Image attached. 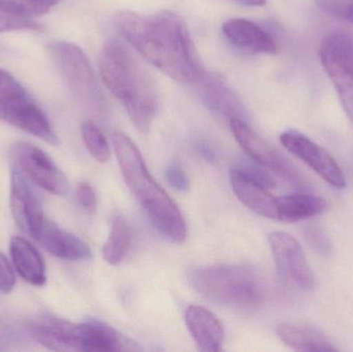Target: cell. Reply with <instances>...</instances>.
I'll return each mask as SVG.
<instances>
[{"instance_id": "cell-1", "label": "cell", "mask_w": 353, "mask_h": 352, "mask_svg": "<svg viewBox=\"0 0 353 352\" xmlns=\"http://www.w3.org/2000/svg\"><path fill=\"white\" fill-rule=\"evenodd\" d=\"M121 37L143 58L183 84H196L205 68L185 21L175 12H122L116 17Z\"/></svg>"}, {"instance_id": "cell-2", "label": "cell", "mask_w": 353, "mask_h": 352, "mask_svg": "<svg viewBox=\"0 0 353 352\" xmlns=\"http://www.w3.org/2000/svg\"><path fill=\"white\" fill-rule=\"evenodd\" d=\"M101 78L123 105L139 132L147 134L159 109V93L150 72L125 43L110 39L99 57Z\"/></svg>"}, {"instance_id": "cell-3", "label": "cell", "mask_w": 353, "mask_h": 352, "mask_svg": "<svg viewBox=\"0 0 353 352\" xmlns=\"http://www.w3.org/2000/svg\"><path fill=\"white\" fill-rule=\"evenodd\" d=\"M113 145L124 181L151 223L168 239L176 243L184 242L187 237L184 216L149 173L137 145L121 132H114Z\"/></svg>"}, {"instance_id": "cell-4", "label": "cell", "mask_w": 353, "mask_h": 352, "mask_svg": "<svg viewBox=\"0 0 353 352\" xmlns=\"http://www.w3.org/2000/svg\"><path fill=\"white\" fill-rule=\"evenodd\" d=\"M188 280L199 295L223 307L250 310L263 299L261 277L242 265L199 267L189 271Z\"/></svg>"}, {"instance_id": "cell-5", "label": "cell", "mask_w": 353, "mask_h": 352, "mask_svg": "<svg viewBox=\"0 0 353 352\" xmlns=\"http://www.w3.org/2000/svg\"><path fill=\"white\" fill-rule=\"evenodd\" d=\"M50 52L72 96L91 111L101 112L105 101L86 54L70 41H54Z\"/></svg>"}, {"instance_id": "cell-6", "label": "cell", "mask_w": 353, "mask_h": 352, "mask_svg": "<svg viewBox=\"0 0 353 352\" xmlns=\"http://www.w3.org/2000/svg\"><path fill=\"white\" fill-rule=\"evenodd\" d=\"M319 58L353 125V34L334 31L323 37Z\"/></svg>"}, {"instance_id": "cell-7", "label": "cell", "mask_w": 353, "mask_h": 352, "mask_svg": "<svg viewBox=\"0 0 353 352\" xmlns=\"http://www.w3.org/2000/svg\"><path fill=\"white\" fill-rule=\"evenodd\" d=\"M10 156L14 167L39 187L55 196H65L70 191V183L63 172L45 151L35 145L14 143L10 147Z\"/></svg>"}, {"instance_id": "cell-8", "label": "cell", "mask_w": 353, "mask_h": 352, "mask_svg": "<svg viewBox=\"0 0 353 352\" xmlns=\"http://www.w3.org/2000/svg\"><path fill=\"white\" fill-rule=\"evenodd\" d=\"M10 200L17 225L21 231L37 239L46 222L43 203L32 182L14 167L10 174Z\"/></svg>"}, {"instance_id": "cell-9", "label": "cell", "mask_w": 353, "mask_h": 352, "mask_svg": "<svg viewBox=\"0 0 353 352\" xmlns=\"http://www.w3.org/2000/svg\"><path fill=\"white\" fill-rule=\"evenodd\" d=\"M269 243L280 274L304 291L314 289V274L298 240L284 231H273Z\"/></svg>"}, {"instance_id": "cell-10", "label": "cell", "mask_w": 353, "mask_h": 352, "mask_svg": "<svg viewBox=\"0 0 353 352\" xmlns=\"http://www.w3.org/2000/svg\"><path fill=\"white\" fill-rule=\"evenodd\" d=\"M286 150L306 163L327 183L336 188L346 186L345 176L337 161L323 147L301 132L290 130L280 136Z\"/></svg>"}, {"instance_id": "cell-11", "label": "cell", "mask_w": 353, "mask_h": 352, "mask_svg": "<svg viewBox=\"0 0 353 352\" xmlns=\"http://www.w3.org/2000/svg\"><path fill=\"white\" fill-rule=\"evenodd\" d=\"M230 127L241 148L255 163L265 169L275 172L278 175L296 181V173L288 161L272 148L256 132H253L244 120L234 119L230 121Z\"/></svg>"}, {"instance_id": "cell-12", "label": "cell", "mask_w": 353, "mask_h": 352, "mask_svg": "<svg viewBox=\"0 0 353 352\" xmlns=\"http://www.w3.org/2000/svg\"><path fill=\"white\" fill-rule=\"evenodd\" d=\"M194 85L201 103L216 117L228 123L234 119H245L244 105L223 76L205 72Z\"/></svg>"}, {"instance_id": "cell-13", "label": "cell", "mask_w": 353, "mask_h": 352, "mask_svg": "<svg viewBox=\"0 0 353 352\" xmlns=\"http://www.w3.org/2000/svg\"><path fill=\"white\" fill-rule=\"evenodd\" d=\"M0 117L14 127L28 132L52 145L58 144V138L43 110L27 99L10 105H0Z\"/></svg>"}, {"instance_id": "cell-14", "label": "cell", "mask_w": 353, "mask_h": 352, "mask_svg": "<svg viewBox=\"0 0 353 352\" xmlns=\"http://www.w3.org/2000/svg\"><path fill=\"white\" fill-rule=\"evenodd\" d=\"M222 32L230 43L245 52L276 54L277 39L267 29L247 19H230L222 25Z\"/></svg>"}, {"instance_id": "cell-15", "label": "cell", "mask_w": 353, "mask_h": 352, "mask_svg": "<svg viewBox=\"0 0 353 352\" xmlns=\"http://www.w3.org/2000/svg\"><path fill=\"white\" fill-rule=\"evenodd\" d=\"M77 326L62 318L45 314L33 320L28 329L37 342L51 351H80Z\"/></svg>"}, {"instance_id": "cell-16", "label": "cell", "mask_w": 353, "mask_h": 352, "mask_svg": "<svg viewBox=\"0 0 353 352\" xmlns=\"http://www.w3.org/2000/svg\"><path fill=\"white\" fill-rule=\"evenodd\" d=\"M185 322L199 351H221L224 342L223 326L207 308L189 306L185 312Z\"/></svg>"}, {"instance_id": "cell-17", "label": "cell", "mask_w": 353, "mask_h": 352, "mask_svg": "<svg viewBox=\"0 0 353 352\" xmlns=\"http://www.w3.org/2000/svg\"><path fill=\"white\" fill-rule=\"evenodd\" d=\"M37 240L49 253L60 260L78 262L90 260L92 256L83 240L52 222H45Z\"/></svg>"}, {"instance_id": "cell-18", "label": "cell", "mask_w": 353, "mask_h": 352, "mask_svg": "<svg viewBox=\"0 0 353 352\" xmlns=\"http://www.w3.org/2000/svg\"><path fill=\"white\" fill-rule=\"evenodd\" d=\"M230 183L236 198L245 206L261 216L278 220V198L270 194L269 188L232 171Z\"/></svg>"}, {"instance_id": "cell-19", "label": "cell", "mask_w": 353, "mask_h": 352, "mask_svg": "<svg viewBox=\"0 0 353 352\" xmlns=\"http://www.w3.org/2000/svg\"><path fill=\"white\" fill-rule=\"evenodd\" d=\"M79 351L113 352L126 351L128 341L115 329L99 320H88L77 326Z\"/></svg>"}, {"instance_id": "cell-20", "label": "cell", "mask_w": 353, "mask_h": 352, "mask_svg": "<svg viewBox=\"0 0 353 352\" xmlns=\"http://www.w3.org/2000/svg\"><path fill=\"white\" fill-rule=\"evenodd\" d=\"M10 253L17 272L29 284L41 287L47 280L46 265L37 248L22 237H12Z\"/></svg>"}, {"instance_id": "cell-21", "label": "cell", "mask_w": 353, "mask_h": 352, "mask_svg": "<svg viewBox=\"0 0 353 352\" xmlns=\"http://www.w3.org/2000/svg\"><path fill=\"white\" fill-rule=\"evenodd\" d=\"M280 340L290 349L298 351H338L325 335L315 329L292 322H282L277 327Z\"/></svg>"}, {"instance_id": "cell-22", "label": "cell", "mask_w": 353, "mask_h": 352, "mask_svg": "<svg viewBox=\"0 0 353 352\" xmlns=\"http://www.w3.org/2000/svg\"><path fill=\"white\" fill-rule=\"evenodd\" d=\"M327 208V202L319 196L290 194L278 198V220L296 222L321 214Z\"/></svg>"}, {"instance_id": "cell-23", "label": "cell", "mask_w": 353, "mask_h": 352, "mask_svg": "<svg viewBox=\"0 0 353 352\" xmlns=\"http://www.w3.org/2000/svg\"><path fill=\"white\" fill-rule=\"evenodd\" d=\"M132 243L130 225L122 215H116L112 220L111 231L103 245V258L111 266L119 265L125 258Z\"/></svg>"}, {"instance_id": "cell-24", "label": "cell", "mask_w": 353, "mask_h": 352, "mask_svg": "<svg viewBox=\"0 0 353 352\" xmlns=\"http://www.w3.org/2000/svg\"><path fill=\"white\" fill-rule=\"evenodd\" d=\"M81 134L85 146L89 153L97 161L101 163H108L111 157V149L105 134L92 121H85L81 126Z\"/></svg>"}, {"instance_id": "cell-25", "label": "cell", "mask_w": 353, "mask_h": 352, "mask_svg": "<svg viewBox=\"0 0 353 352\" xmlns=\"http://www.w3.org/2000/svg\"><path fill=\"white\" fill-rule=\"evenodd\" d=\"M30 99L28 91L10 72L0 68V105Z\"/></svg>"}, {"instance_id": "cell-26", "label": "cell", "mask_w": 353, "mask_h": 352, "mask_svg": "<svg viewBox=\"0 0 353 352\" xmlns=\"http://www.w3.org/2000/svg\"><path fill=\"white\" fill-rule=\"evenodd\" d=\"M39 23L31 17L0 8V32L14 30H39Z\"/></svg>"}, {"instance_id": "cell-27", "label": "cell", "mask_w": 353, "mask_h": 352, "mask_svg": "<svg viewBox=\"0 0 353 352\" xmlns=\"http://www.w3.org/2000/svg\"><path fill=\"white\" fill-rule=\"evenodd\" d=\"M265 167H261L257 163H250V161H238L236 165L232 167V171L240 174L243 177L247 179L252 180V181L257 182L261 184L265 187L271 188L275 187L276 182L274 178L265 171Z\"/></svg>"}, {"instance_id": "cell-28", "label": "cell", "mask_w": 353, "mask_h": 352, "mask_svg": "<svg viewBox=\"0 0 353 352\" xmlns=\"http://www.w3.org/2000/svg\"><path fill=\"white\" fill-rule=\"evenodd\" d=\"M325 14L353 23V0H315Z\"/></svg>"}, {"instance_id": "cell-29", "label": "cell", "mask_w": 353, "mask_h": 352, "mask_svg": "<svg viewBox=\"0 0 353 352\" xmlns=\"http://www.w3.org/2000/svg\"><path fill=\"white\" fill-rule=\"evenodd\" d=\"M0 8L12 10L31 18L43 16L48 12V10L35 6L29 0H0Z\"/></svg>"}, {"instance_id": "cell-30", "label": "cell", "mask_w": 353, "mask_h": 352, "mask_svg": "<svg viewBox=\"0 0 353 352\" xmlns=\"http://www.w3.org/2000/svg\"><path fill=\"white\" fill-rule=\"evenodd\" d=\"M165 178L170 185L180 192H187L190 188V181L184 169L175 163H170L165 169Z\"/></svg>"}, {"instance_id": "cell-31", "label": "cell", "mask_w": 353, "mask_h": 352, "mask_svg": "<svg viewBox=\"0 0 353 352\" xmlns=\"http://www.w3.org/2000/svg\"><path fill=\"white\" fill-rule=\"evenodd\" d=\"M306 239L309 245L319 254H329L331 252V243H330L329 238L321 227H315V225L307 227Z\"/></svg>"}, {"instance_id": "cell-32", "label": "cell", "mask_w": 353, "mask_h": 352, "mask_svg": "<svg viewBox=\"0 0 353 352\" xmlns=\"http://www.w3.org/2000/svg\"><path fill=\"white\" fill-rule=\"evenodd\" d=\"M76 198L79 205L89 213L97 210V198L94 189L88 182H81L76 190Z\"/></svg>"}, {"instance_id": "cell-33", "label": "cell", "mask_w": 353, "mask_h": 352, "mask_svg": "<svg viewBox=\"0 0 353 352\" xmlns=\"http://www.w3.org/2000/svg\"><path fill=\"white\" fill-rule=\"evenodd\" d=\"M16 285V276H14L12 267L3 253L0 252V293L8 295L12 293Z\"/></svg>"}, {"instance_id": "cell-34", "label": "cell", "mask_w": 353, "mask_h": 352, "mask_svg": "<svg viewBox=\"0 0 353 352\" xmlns=\"http://www.w3.org/2000/svg\"><path fill=\"white\" fill-rule=\"evenodd\" d=\"M29 1L32 2L35 6H39V8H43V10L49 12L50 8L57 6L58 3L61 2V0H29Z\"/></svg>"}, {"instance_id": "cell-35", "label": "cell", "mask_w": 353, "mask_h": 352, "mask_svg": "<svg viewBox=\"0 0 353 352\" xmlns=\"http://www.w3.org/2000/svg\"><path fill=\"white\" fill-rule=\"evenodd\" d=\"M199 148H201V154H203V156L205 157L208 161H215V153H214V151L212 150L209 146H207V145H203V146H201V145Z\"/></svg>"}, {"instance_id": "cell-36", "label": "cell", "mask_w": 353, "mask_h": 352, "mask_svg": "<svg viewBox=\"0 0 353 352\" xmlns=\"http://www.w3.org/2000/svg\"><path fill=\"white\" fill-rule=\"evenodd\" d=\"M240 3L247 6H263L267 3L268 0H238Z\"/></svg>"}]
</instances>
